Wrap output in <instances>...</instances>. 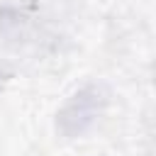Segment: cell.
I'll use <instances>...</instances> for the list:
<instances>
[{
	"mask_svg": "<svg viewBox=\"0 0 156 156\" xmlns=\"http://www.w3.org/2000/svg\"><path fill=\"white\" fill-rule=\"evenodd\" d=\"M98 115V93L95 90H80L76 93L61 110L58 115V124L63 132L68 134H80Z\"/></svg>",
	"mask_w": 156,
	"mask_h": 156,
	"instance_id": "obj_1",
	"label": "cell"
}]
</instances>
